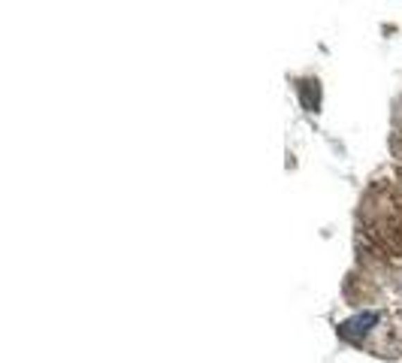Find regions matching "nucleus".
<instances>
[{
  "instance_id": "obj_2",
  "label": "nucleus",
  "mask_w": 402,
  "mask_h": 363,
  "mask_svg": "<svg viewBox=\"0 0 402 363\" xmlns=\"http://www.w3.org/2000/svg\"><path fill=\"white\" fill-rule=\"evenodd\" d=\"M336 333L354 348L372 351L378 357L402 354V312L399 309H366L342 321Z\"/></svg>"
},
{
  "instance_id": "obj_1",
  "label": "nucleus",
  "mask_w": 402,
  "mask_h": 363,
  "mask_svg": "<svg viewBox=\"0 0 402 363\" xmlns=\"http://www.w3.org/2000/svg\"><path fill=\"white\" fill-rule=\"evenodd\" d=\"M357 251L372 267H402V170L372 179L357 209Z\"/></svg>"
}]
</instances>
